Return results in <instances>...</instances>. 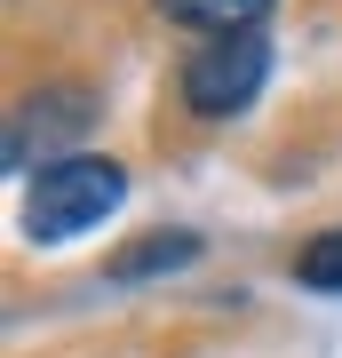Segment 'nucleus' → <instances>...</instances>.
<instances>
[{"mask_svg": "<svg viewBox=\"0 0 342 358\" xmlns=\"http://www.w3.org/2000/svg\"><path fill=\"white\" fill-rule=\"evenodd\" d=\"M159 16H176V24L223 40V32H255L271 16V0H159Z\"/></svg>", "mask_w": 342, "mask_h": 358, "instance_id": "5", "label": "nucleus"}, {"mask_svg": "<svg viewBox=\"0 0 342 358\" xmlns=\"http://www.w3.org/2000/svg\"><path fill=\"white\" fill-rule=\"evenodd\" d=\"M120 199H127V167H120L112 152H72V159H56V167L32 176L24 231H32L40 247H64V239H80V231L112 223Z\"/></svg>", "mask_w": 342, "mask_h": 358, "instance_id": "1", "label": "nucleus"}, {"mask_svg": "<svg viewBox=\"0 0 342 358\" xmlns=\"http://www.w3.org/2000/svg\"><path fill=\"white\" fill-rule=\"evenodd\" d=\"M271 80V40L263 32H223V40H199L176 72V96L191 120H239Z\"/></svg>", "mask_w": 342, "mask_h": 358, "instance_id": "2", "label": "nucleus"}, {"mask_svg": "<svg viewBox=\"0 0 342 358\" xmlns=\"http://www.w3.org/2000/svg\"><path fill=\"white\" fill-rule=\"evenodd\" d=\"M294 279L318 287V294H342V231H318L303 255H294Z\"/></svg>", "mask_w": 342, "mask_h": 358, "instance_id": "6", "label": "nucleus"}, {"mask_svg": "<svg viewBox=\"0 0 342 358\" xmlns=\"http://www.w3.org/2000/svg\"><path fill=\"white\" fill-rule=\"evenodd\" d=\"M183 263H199V231H152V239L120 247V255L104 263V279L136 287V279H159V271H183Z\"/></svg>", "mask_w": 342, "mask_h": 358, "instance_id": "4", "label": "nucleus"}, {"mask_svg": "<svg viewBox=\"0 0 342 358\" xmlns=\"http://www.w3.org/2000/svg\"><path fill=\"white\" fill-rule=\"evenodd\" d=\"M96 128V96L88 88H32V103L8 120V167H32V152L40 159H72V152H88V136Z\"/></svg>", "mask_w": 342, "mask_h": 358, "instance_id": "3", "label": "nucleus"}]
</instances>
